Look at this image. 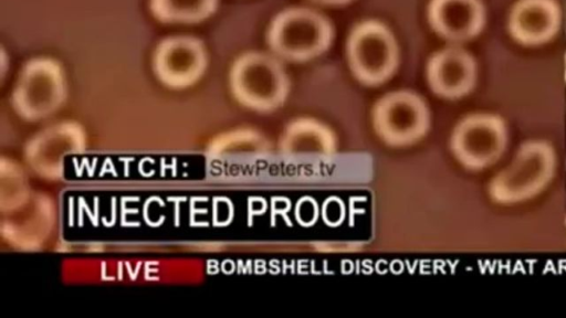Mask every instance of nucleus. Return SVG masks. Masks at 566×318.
I'll return each mask as SVG.
<instances>
[{
	"instance_id": "6e6552de",
	"label": "nucleus",
	"mask_w": 566,
	"mask_h": 318,
	"mask_svg": "<svg viewBox=\"0 0 566 318\" xmlns=\"http://www.w3.org/2000/svg\"><path fill=\"white\" fill-rule=\"evenodd\" d=\"M429 20L441 35L464 40L481 28L483 11L478 0H431Z\"/></svg>"
},
{
	"instance_id": "39448f33",
	"label": "nucleus",
	"mask_w": 566,
	"mask_h": 318,
	"mask_svg": "<svg viewBox=\"0 0 566 318\" xmlns=\"http://www.w3.org/2000/svg\"><path fill=\"white\" fill-rule=\"evenodd\" d=\"M63 96L60 66L50 59H34L24 66L13 99L23 116L39 118L57 108Z\"/></svg>"
},
{
	"instance_id": "7ed1b4c3",
	"label": "nucleus",
	"mask_w": 566,
	"mask_h": 318,
	"mask_svg": "<svg viewBox=\"0 0 566 318\" xmlns=\"http://www.w3.org/2000/svg\"><path fill=\"white\" fill-rule=\"evenodd\" d=\"M347 52L353 73L359 81L370 85L386 81L398 62L392 34L377 21H365L352 31Z\"/></svg>"
},
{
	"instance_id": "20e7f679",
	"label": "nucleus",
	"mask_w": 566,
	"mask_h": 318,
	"mask_svg": "<svg viewBox=\"0 0 566 318\" xmlns=\"http://www.w3.org/2000/svg\"><path fill=\"white\" fill-rule=\"evenodd\" d=\"M373 120L377 134L385 141L406 145L424 135L429 116L421 97L408 91H398L378 100Z\"/></svg>"
},
{
	"instance_id": "f8f14e48",
	"label": "nucleus",
	"mask_w": 566,
	"mask_h": 318,
	"mask_svg": "<svg viewBox=\"0 0 566 318\" xmlns=\"http://www.w3.org/2000/svg\"><path fill=\"white\" fill-rule=\"evenodd\" d=\"M315 1L326 3V4H342L349 0H315Z\"/></svg>"
},
{
	"instance_id": "9d476101",
	"label": "nucleus",
	"mask_w": 566,
	"mask_h": 318,
	"mask_svg": "<svg viewBox=\"0 0 566 318\" xmlns=\"http://www.w3.org/2000/svg\"><path fill=\"white\" fill-rule=\"evenodd\" d=\"M472 74L470 57L462 51L450 49L432 56L428 64V81L432 89L452 96L468 86Z\"/></svg>"
},
{
	"instance_id": "423d86ee",
	"label": "nucleus",
	"mask_w": 566,
	"mask_h": 318,
	"mask_svg": "<svg viewBox=\"0 0 566 318\" xmlns=\"http://www.w3.org/2000/svg\"><path fill=\"white\" fill-rule=\"evenodd\" d=\"M207 63L205 47L196 38L172 36L159 43L154 56L158 77L174 87L188 86L202 74Z\"/></svg>"
},
{
	"instance_id": "f03ea898",
	"label": "nucleus",
	"mask_w": 566,
	"mask_h": 318,
	"mask_svg": "<svg viewBox=\"0 0 566 318\" xmlns=\"http://www.w3.org/2000/svg\"><path fill=\"white\" fill-rule=\"evenodd\" d=\"M332 40L329 23L308 9H289L277 14L269 30V43L281 56L304 61L323 53Z\"/></svg>"
},
{
	"instance_id": "1a4fd4ad",
	"label": "nucleus",
	"mask_w": 566,
	"mask_h": 318,
	"mask_svg": "<svg viewBox=\"0 0 566 318\" xmlns=\"http://www.w3.org/2000/svg\"><path fill=\"white\" fill-rule=\"evenodd\" d=\"M558 20V10L551 0H522L512 12L511 30L520 41L535 44L554 34Z\"/></svg>"
},
{
	"instance_id": "f257e3e1",
	"label": "nucleus",
	"mask_w": 566,
	"mask_h": 318,
	"mask_svg": "<svg viewBox=\"0 0 566 318\" xmlns=\"http://www.w3.org/2000/svg\"><path fill=\"white\" fill-rule=\"evenodd\" d=\"M230 82L238 100L259 110L280 106L289 91L282 65L275 59L259 52L243 54L234 62Z\"/></svg>"
},
{
	"instance_id": "0eeeda50",
	"label": "nucleus",
	"mask_w": 566,
	"mask_h": 318,
	"mask_svg": "<svg viewBox=\"0 0 566 318\" xmlns=\"http://www.w3.org/2000/svg\"><path fill=\"white\" fill-rule=\"evenodd\" d=\"M280 150L291 159H324L334 152L335 138L324 124L301 118L285 128L280 140Z\"/></svg>"
},
{
	"instance_id": "9b49d317",
	"label": "nucleus",
	"mask_w": 566,
	"mask_h": 318,
	"mask_svg": "<svg viewBox=\"0 0 566 318\" xmlns=\"http://www.w3.org/2000/svg\"><path fill=\"white\" fill-rule=\"evenodd\" d=\"M153 14L167 23H197L209 18L218 0H150Z\"/></svg>"
}]
</instances>
